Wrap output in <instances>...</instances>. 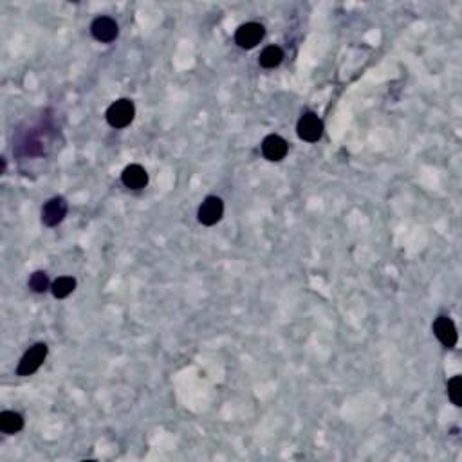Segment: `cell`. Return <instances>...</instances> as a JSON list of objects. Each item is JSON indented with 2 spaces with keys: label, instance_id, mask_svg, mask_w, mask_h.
I'll list each match as a JSON object with an SVG mask.
<instances>
[{
  "label": "cell",
  "instance_id": "3",
  "mask_svg": "<svg viewBox=\"0 0 462 462\" xmlns=\"http://www.w3.org/2000/svg\"><path fill=\"white\" fill-rule=\"evenodd\" d=\"M224 217V201L217 195H210L199 206L197 219L202 226H215Z\"/></svg>",
  "mask_w": 462,
  "mask_h": 462
},
{
  "label": "cell",
  "instance_id": "2",
  "mask_svg": "<svg viewBox=\"0 0 462 462\" xmlns=\"http://www.w3.org/2000/svg\"><path fill=\"white\" fill-rule=\"evenodd\" d=\"M47 352H49V349H47L45 343H35L33 347H29V349L26 350V354L22 356V359H20V363H18L17 376H33V374L44 365L45 358H47Z\"/></svg>",
  "mask_w": 462,
  "mask_h": 462
},
{
  "label": "cell",
  "instance_id": "10",
  "mask_svg": "<svg viewBox=\"0 0 462 462\" xmlns=\"http://www.w3.org/2000/svg\"><path fill=\"white\" fill-rule=\"evenodd\" d=\"M122 183L126 188L141 190L149 184V174L141 165H129L122 174Z\"/></svg>",
  "mask_w": 462,
  "mask_h": 462
},
{
  "label": "cell",
  "instance_id": "7",
  "mask_svg": "<svg viewBox=\"0 0 462 462\" xmlns=\"http://www.w3.org/2000/svg\"><path fill=\"white\" fill-rule=\"evenodd\" d=\"M431 329H434V334H436L437 340L443 343V347H446V349H454V347L457 345L459 341L457 327H455V323L452 318H448L445 314H440V316H437L436 318Z\"/></svg>",
  "mask_w": 462,
  "mask_h": 462
},
{
  "label": "cell",
  "instance_id": "1",
  "mask_svg": "<svg viewBox=\"0 0 462 462\" xmlns=\"http://www.w3.org/2000/svg\"><path fill=\"white\" fill-rule=\"evenodd\" d=\"M135 116V107L131 99H117L114 101L110 107L107 108L105 117H107V123L113 129H125V126L131 125L134 122Z\"/></svg>",
  "mask_w": 462,
  "mask_h": 462
},
{
  "label": "cell",
  "instance_id": "6",
  "mask_svg": "<svg viewBox=\"0 0 462 462\" xmlns=\"http://www.w3.org/2000/svg\"><path fill=\"white\" fill-rule=\"evenodd\" d=\"M69 204L63 197H53L45 202L44 208H42V222H44L47 228H54L58 226L65 215H67Z\"/></svg>",
  "mask_w": 462,
  "mask_h": 462
},
{
  "label": "cell",
  "instance_id": "16",
  "mask_svg": "<svg viewBox=\"0 0 462 462\" xmlns=\"http://www.w3.org/2000/svg\"><path fill=\"white\" fill-rule=\"evenodd\" d=\"M6 168H8V165H6V159H4V157H2V159H0V174L4 175L6 174Z\"/></svg>",
  "mask_w": 462,
  "mask_h": 462
},
{
  "label": "cell",
  "instance_id": "12",
  "mask_svg": "<svg viewBox=\"0 0 462 462\" xmlns=\"http://www.w3.org/2000/svg\"><path fill=\"white\" fill-rule=\"evenodd\" d=\"M74 289H76V279H72V277H60V279H56L51 283V292L58 300L67 298L69 295L74 292Z\"/></svg>",
  "mask_w": 462,
  "mask_h": 462
},
{
  "label": "cell",
  "instance_id": "9",
  "mask_svg": "<svg viewBox=\"0 0 462 462\" xmlns=\"http://www.w3.org/2000/svg\"><path fill=\"white\" fill-rule=\"evenodd\" d=\"M288 141L279 134H270L262 141V154L267 161H282L283 157L288 156Z\"/></svg>",
  "mask_w": 462,
  "mask_h": 462
},
{
  "label": "cell",
  "instance_id": "14",
  "mask_svg": "<svg viewBox=\"0 0 462 462\" xmlns=\"http://www.w3.org/2000/svg\"><path fill=\"white\" fill-rule=\"evenodd\" d=\"M27 283H29V289L33 292H45L49 289V277L44 271H35Z\"/></svg>",
  "mask_w": 462,
  "mask_h": 462
},
{
  "label": "cell",
  "instance_id": "8",
  "mask_svg": "<svg viewBox=\"0 0 462 462\" xmlns=\"http://www.w3.org/2000/svg\"><path fill=\"white\" fill-rule=\"evenodd\" d=\"M90 35L94 36V40L101 44H110L119 35V26L114 18L110 17H98L94 22L90 24Z\"/></svg>",
  "mask_w": 462,
  "mask_h": 462
},
{
  "label": "cell",
  "instance_id": "13",
  "mask_svg": "<svg viewBox=\"0 0 462 462\" xmlns=\"http://www.w3.org/2000/svg\"><path fill=\"white\" fill-rule=\"evenodd\" d=\"M282 60H283V51L280 49L279 45H267V47L261 53L258 63H261L264 69H274L279 67L280 63H282Z\"/></svg>",
  "mask_w": 462,
  "mask_h": 462
},
{
  "label": "cell",
  "instance_id": "4",
  "mask_svg": "<svg viewBox=\"0 0 462 462\" xmlns=\"http://www.w3.org/2000/svg\"><path fill=\"white\" fill-rule=\"evenodd\" d=\"M298 138L307 143H316L323 135V122L314 113H306L298 119Z\"/></svg>",
  "mask_w": 462,
  "mask_h": 462
},
{
  "label": "cell",
  "instance_id": "5",
  "mask_svg": "<svg viewBox=\"0 0 462 462\" xmlns=\"http://www.w3.org/2000/svg\"><path fill=\"white\" fill-rule=\"evenodd\" d=\"M265 36V29L262 24L258 22H247L238 27L235 33V42L238 47L242 49H253L256 45L261 44L262 38Z\"/></svg>",
  "mask_w": 462,
  "mask_h": 462
},
{
  "label": "cell",
  "instance_id": "11",
  "mask_svg": "<svg viewBox=\"0 0 462 462\" xmlns=\"http://www.w3.org/2000/svg\"><path fill=\"white\" fill-rule=\"evenodd\" d=\"M24 428V418L18 412L13 410H6V412L0 413V430L8 434V436H13Z\"/></svg>",
  "mask_w": 462,
  "mask_h": 462
},
{
  "label": "cell",
  "instance_id": "15",
  "mask_svg": "<svg viewBox=\"0 0 462 462\" xmlns=\"http://www.w3.org/2000/svg\"><path fill=\"white\" fill-rule=\"evenodd\" d=\"M448 395L455 406H462V376H454L449 379Z\"/></svg>",
  "mask_w": 462,
  "mask_h": 462
}]
</instances>
